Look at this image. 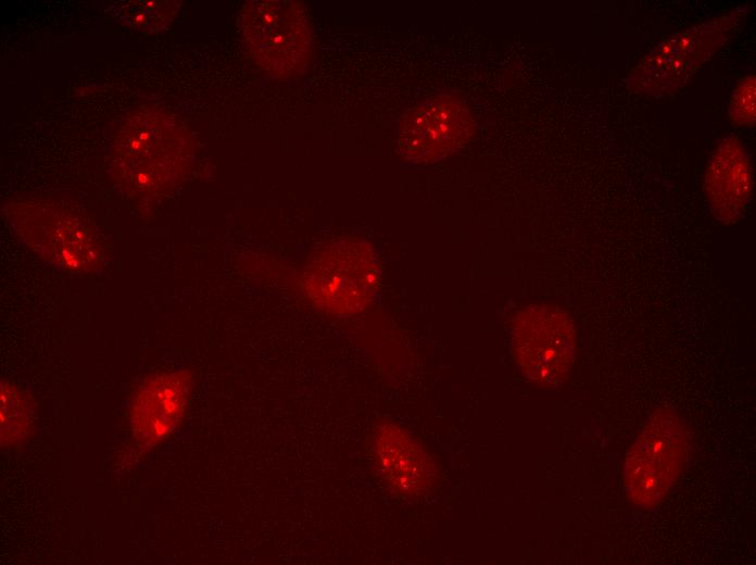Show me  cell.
Masks as SVG:
<instances>
[{
	"instance_id": "4",
	"label": "cell",
	"mask_w": 756,
	"mask_h": 565,
	"mask_svg": "<svg viewBox=\"0 0 756 565\" xmlns=\"http://www.w3.org/2000/svg\"><path fill=\"white\" fill-rule=\"evenodd\" d=\"M733 22L723 16L667 37L633 71L629 85L651 95L668 93L683 86L722 45Z\"/></svg>"
},
{
	"instance_id": "10",
	"label": "cell",
	"mask_w": 756,
	"mask_h": 565,
	"mask_svg": "<svg viewBox=\"0 0 756 565\" xmlns=\"http://www.w3.org/2000/svg\"><path fill=\"white\" fill-rule=\"evenodd\" d=\"M0 400L1 447L13 449L34 432L35 404L27 393L9 382H2Z\"/></svg>"
},
{
	"instance_id": "7",
	"label": "cell",
	"mask_w": 756,
	"mask_h": 565,
	"mask_svg": "<svg viewBox=\"0 0 756 565\" xmlns=\"http://www.w3.org/2000/svg\"><path fill=\"white\" fill-rule=\"evenodd\" d=\"M188 371L164 373L146 379L136 390L129 419L136 441L143 447L167 439L182 420L190 398Z\"/></svg>"
},
{
	"instance_id": "9",
	"label": "cell",
	"mask_w": 756,
	"mask_h": 565,
	"mask_svg": "<svg viewBox=\"0 0 756 565\" xmlns=\"http://www.w3.org/2000/svg\"><path fill=\"white\" fill-rule=\"evenodd\" d=\"M703 187L713 214L722 223L736 222L745 213L753 190V166L741 140L723 137L713 151Z\"/></svg>"
},
{
	"instance_id": "1",
	"label": "cell",
	"mask_w": 756,
	"mask_h": 565,
	"mask_svg": "<svg viewBox=\"0 0 756 565\" xmlns=\"http://www.w3.org/2000/svg\"><path fill=\"white\" fill-rule=\"evenodd\" d=\"M303 292L320 311L350 316L373 301L379 266L364 241L344 238L318 250L301 268Z\"/></svg>"
},
{
	"instance_id": "2",
	"label": "cell",
	"mask_w": 756,
	"mask_h": 565,
	"mask_svg": "<svg viewBox=\"0 0 756 565\" xmlns=\"http://www.w3.org/2000/svg\"><path fill=\"white\" fill-rule=\"evenodd\" d=\"M688 448V428L673 410L652 413L623 462L630 501L645 510L659 505L685 466Z\"/></svg>"
},
{
	"instance_id": "11",
	"label": "cell",
	"mask_w": 756,
	"mask_h": 565,
	"mask_svg": "<svg viewBox=\"0 0 756 565\" xmlns=\"http://www.w3.org/2000/svg\"><path fill=\"white\" fill-rule=\"evenodd\" d=\"M755 75H748L741 79L735 87L730 103L729 118L732 123L742 126H753L756 109Z\"/></svg>"
},
{
	"instance_id": "3",
	"label": "cell",
	"mask_w": 756,
	"mask_h": 565,
	"mask_svg": "<svg viewBox=\"0 0 756 565\" xmlns=\"http://www.w3.org/2000/svg\"><path fill=\"white\" fill-rule=\"evenodd\" d=\"M512 335L518 366L529 380L542 386L565 380L576 355L568 313L557 306L532 305L516 316Z\"/></svg>"
},
{
	"instance_id": "8",
	"label": "cell",
	"mask_w": 756,
	"mask_h": 565,
	"mask_svg": "<svg viewBox=\"0 0 756 565\" xmlns=\"http://www.w3.org/2000/svg\"><path fill=\"white\" fill-rule=\"evenodd\" d=\"M370 452L381 478L400 497H418L436 480L437 467L425 448L394 424L375 430Z\"/></svg>"
},
{
	"instance_id": "6",
	"label": "cell",
	"mask_w": 756,
	"mask_h": 565,
	"mask_svg": "<svg viewBox=\"0 0 756 565\" xmlns=\"http://www.w3.org/2000/svg\"><path fill=\"white\" fill-rule=\"evenodd\" d=\"M474 126L461 100L440 98L407 115L400 134L401 151L415 162H433L465 143Z\"/></svg>"
},
{
	"instance_id": "5",
	"label": "cell",
	"mask_w": 756,
	"mask_h": 565,
	"mask_svg": "<svg viewBox=\"0 0 756 565\" xmlns=\"http://www.w3.org/2000/svg\"><path fill=\"white\" fill-rule=\"evenodd\" d=\"M247 33L253 58L269 75L286 77L304 66L311 37L294 4L256 3L249 12Z\"/></svg>"
}]
</instances>
